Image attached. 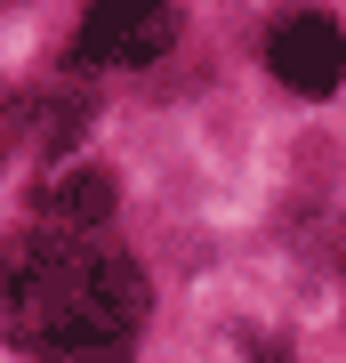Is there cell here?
Listing matches in <instances>:
<instances>
[{"mask_svg": "<svg viewBox=\"0 0 346 363\" xmlns=\"http://www.w3.org/2000/svg\"><path fill=\"white\" fill-rule=\"evenodd\" d=\"M145 323V274L129 250L105 234H64V226H25L0 250V331L40 363L129 347Z\"/></svg>", "mask_w": 346, "mask_h": 363, "instance_id": "6da1fadb", "label": "cell"}, {"mask_svg": "<svg viewBox=\"0 0 346 363\" xmlns=\"http://www.w3.org/2000/svg\"><path fill=\"white\" fill-rule=\"evenodd\" d=\"M178 40V9L169 0H89L73 57L81 65H154Z\"/></svg>", "mask_w": 346, "mask_h": 363, "instance_id": "7a4b0ae2", "label": "cell"}, {"mask_svg": "<svg viewBox=\"0 0 346 363\" xmlns=\"http://www.w3.org/2000/svg\"><path fill=\"white\" fill-rule=\"evenodd\" d=\"M266 65L298 97H330L338 73H346V33L322 9H290V16H274V33H266Z\"/></svg>", "mask_w": 346, "mask_h": 363, "instance_id": "3957f363", "label": "cell"}, {"mask_svg": "<svg viewBox=\"0 0 346 363\" xmlns=\"http://www.w3.org/2000/svg\"><path fill=\"white\" fill-rule=\"evenodd\" d=\"M113 202H121V186H113V169H97V162H64V169H49V178L33 186L40 226H64V234H97L113 218Z\"/></svg>", "mask_w": 346, "mask_h": 363, "instance_id": "277c9868", "label": "cell"}, {"mask_svg": "<svg viewBox=\"0 0 346 363\" xmlns=\"http://www.w3.org/2000/svg\"><path fill=\"white\" fill-rule=\"evenodd\" d=\"M16 130H25V97H8V105H0V154L16 145Z\"/></svg>", "mask_w": 346, "mask_h": 363, "instance_id": "5b68a950", "label": "cell"}]
</instances>
